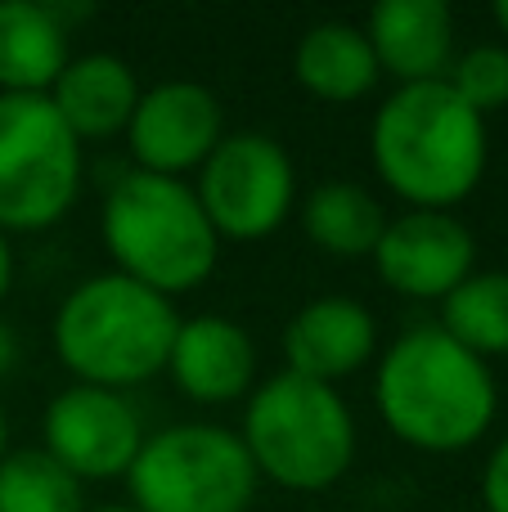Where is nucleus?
Segmentation results:
<instances>
[{
  "mask_svg": "<svg viewBox=\"0 0 508 512\" xmlns=\"http://www.w3.org/2000/svg\"><path fill=\"white\" fill-rule=\"evenodd\" d=\"M293 77L311 99L324 104H356L383 81L378 59L369 50V36L360 23L324 18L297 36L293 50Z\"/></svg>",
  "mask_w": 508,
  "mask_h": 512,
  "instance_id": "nucleus-17",
  "label": "nucleus"
},
{
  "mask_svg": "<svg viewBox=\"0 0 508 512\" xmlns=\"http://www.w3.org/2000/svg\"><path fill=\"white\" fill-rule=\"evenodd\" d=\"M0 512H90L86 490L50 454L9 450L0 459Z\"/></svg>",
  "mask_w": 508,
  "mask_h": 512,
  "instance_id": "nucleus-20",
  "label": "nucleus"
},
{
  "mask_svg": "<svg viewBox=\"0 0 508 512\" xmlns=\"http://www.w3.org/2000/svg\"><path fill=\"white\" fill-rule=\"evenodd\" d=\"M99 239L117 274L171 301L203 288L221 261V239L198 207L194 185L135 167L108 185Z\"/></svg>",
  "mask_w": 508,
  "mask_h": 512,
  "instance_id": "nucleus-4",
  "label": "nucleus"
},
{
  "mask_svg": "<svg viewBox=\"0 0 508 512\" xmlns=\"http://www.w3.org/2000/svg\"><path fill=\"white\" fill-rule=\"evenodd\" d=\"M221 140L225 108L203 81H158L140 90V104L126 122L131 162L135 171H149V176L185 180L212 158Z\"/></svg>",
  "mask_w": 508,
  "mask_h": 512,
  "instance_id": "nucleus-10",
  "label": "nucleus"
},
{
  "mask_svg": "<svg viewBox=\"0 0 508 512\" xmlns=\"http://www.w3.org/2000/svg\"><path fill=\"white\" fill-rule=\"evenodd\" d=\"M81 194V140L50 95H0V230L59 225Z\"/></svg>",
  "mask_w": 508,
  "mask_h": 512,
  "instance_id": "nucleus-7",
  "label": "nucleus"
},
{
  "mask_svg": "<svg viewBox=\"0 0 508 512\" xmlns=\"http://www.w3.org/2000/svg\"><path fill=\"white\" fill-rule=\"evenodd\" d=\"M176 328V301L117 270H104L81 279L59 301L50 342L72 382L126 391L167 373Z\"/></svg>",
  "mask_w": 508,
  "mask_h": 512,
  "instance_id": "nucleus-3",
  "label": "nucleus"
},
{
  "mask_svg": "<svg viewBox=\"0 0 508 512\" xmlns=\"http://www.w3.org/2000/svg\"><path fill=\"white\" fill-rule=\"evenodd\" d=\"M14 288V248H9V234L0 230V301Z\"/></svg>",
  "mask_w": 508,
  "mask_h": 512,
  "instance_id": "nucleus-23",
  "label": "nucleus"
},
{
  "mask_svg": "<svg viewBox=\"0 0 508 512\" xmlns=\"http://www.w3.org/2000/svg\"><path fill=\"white\" fill-rule=\"evenodd\" d=\"M446 86L482 117L508 108V45L486 41V45L455 54V63L446 72Z\"/></svg>",
  "mask_w": 508,
  "mask_h": 512,
  "instance_id": "nucleus-21",
  "label": "nucleus"
},
{
  "mask_svg": "<svg viewBox=\"0 0 508 512\" xmlns=\"http://www.w3.org/2000/svg\"><path fill=\"white\" fill-rule=\"evenodd\" d=\"M374 405L401 445L423 454L473 450L500 414V387L482 355L437 324L401 333L374 369Z\"/></svg>",
  "mask_w": 508,
  "mask_h": 512,
  "instance_id": "nucleus-1",
  "label": "nucleus"
},
{
  "mask_svg": "<svg viewBox=\"0 0 508 512\" xmlns=\"http://www.w3.org/2000/svg\"><path fill=\"white\" fill-rule=\"evenodd\" d=\"M95 512H135L131 504H113V508H95Z\"/></svg>",
  "mask_w": 508,
  "mask_h": 512,
  "instance_id": "nucleus-27",
  "label": "nucleus"
},
{
  "mask_svg": "<svg viewBox=\"0 0 508 512\" xmlns=\"http://www.w3.org/2000/svg\"><path fill=\"white\" fill-rule=\"evenodd\" d=\"M369 261L392 292L441 306L477 270V239L455 212L405 207L401 216H387V230Z\"/></svg>",
  "mask_w": 508,
  "mask_h": 512,
  "instance_id": "nucleus-11",
  "label": "nucleus"
},
{
  "mask_svg": "<svg viewBox=\"0 0 508 512\" xmlns=\"http://www.w3.org/2000/svg\"><path fill=\"white\" fill-rule=\"evenodd\" d=\"M374 171L414 212H455L486 176L491 135L446 81L396 86L369 126Z\"/></svg>",
  "mask_w": 508,
  "mask_h": 512,
  "instance_id": "nucleus-2",
  "label": "nucleus"
},
{
  "mask_svg": "<svg viewBox=\"0 0 508 512\" xmlns=\"http://www.w3.org/2000/svg\"><path fill=\"white\" fill-rule=\"evenodd\" d=\"M491 18H495V27H500V32L508 36V0H495V5H491Z\"/></svg>",
  "mask_w": 508,
  "mask_h": 512,
  "instance_id": "nucleus-25",
  "label": "nucleus"
},
{
  "mask_svg": "<svg viewBox=\"0 0 508 512\" xmlns=\"http://www.w3.org/2000/svg\"><path fill=\"white\" fill-rule=\"evenodd\" d=\"M378 72L396 86L446 81L455 63V14L446 0H383L365 18Z\"/></svg>",
  "mask_w": 508,
  "mask_h": 512,
  "instance_id": "nucleus-14",
  "label": "nucleus"
},
{
  "mask_svg": "<svg viewBox=\"0 0 508 512\" xmlns=\"http://www.w3.org/2000/svg\"><path fill=\"white\" fill-rule=\"evenodd\" d=\"M194 198L216 239L257 243L284 230L297 203V167L266 131H225L212 158L198 167Z\"/></svg>",
  "mask_w": 508,
  "mask_h": 512,
  "instance_id": "nucleus-8",
  "label": "nucleus"
},
{
  "mask_svg": "<svg viewBox=\"0 0 508 512\" xmlns=\"http://www.w3.org/2000/svg\"><path fill=\"white\" fill-rule=\"evenodd\" d=\"M50 104L81 144L113 140V135H126V122L140 104V81L131 63L108 50L72 54V63L50 90Z\"/></svg>",
  "mask_w": 508,
  "mask_h": 512,
  "instance_id": "nucleus-15",
  "label": "nucleus"
},
{
  "mask_svg": "<svg viewBox=\"0 0 508 512\" xmlns=\"http://www.w3.org/2000/svg\"><path fill=\"white\" fill-rule=\"evenodd\" d=\"M441 333H450L464 351L508 355V270H473L446 301H441Z\"/></svg>",
  "mask_w": 508,
  "mask_h": 512,
  "instance_id": "nucleus-19",
  "label": "nucleus"
},
{
  "mask_svg": "<svg viewBox=\"0 0 508 512\" xmlns=\"http://www.w3.org/2000/svg\"><path fill=\"white\" fill-rule=\"evenodd\" d=\"M239 441L257 477L293 495H320L351 472L360 436L356 414L338 396V387L284 369L257 382V391L248 396Z\"/></svg>",
  "mask_w": 508,
  "mask_h": 512,
  "instance_id": "nucleus-5",
  "label": "nucleus"
},
{
  "mask_svg": "<svg viewBox=\"0 0 508 512\" xmlns=\"http://www.w3.org/2000/svg\"><path fill=\"white\" fill-rule=\"evenodd\" d=\"M378 351V319L356 297H315L284 324L288 373L338 387Z\"/></svg>",
  "mask_w": 508,
  "mask_h": 512,
  "instance_id": "nucleus-13",
  "label": "nucleus"
},
{
  "mask_svg": "<svg viewBox=\"0 0 508 512\" xmlns=\"http://www.w3.org/2000/svg\"><path fill=\"white\" fill-rule=\"evenodd\" d=\"M257 486L239 432L216 423H176L144 436L126 472L135 512H248Z\"/></svg>",
  "mask_w": 508,
  "mask_h": 512,
  "instance_id": "nucleus-6",
  "label": "nucleus"
},
{
  "mask_svg": "<svg viewBox=\"0 0 508 512\" xmlns=\"http://www.w3.org/2000/svg\"><path fill=\"white\" fill-rule=\"evenodd\" d=\"M167 373L194 405H234L257 391V342L230 315L180 319Z\"/></svg>",
  "mask_w": 508,
  "mask_h": 512,
  "instance_id": "nucleus-12",
  "label": "nucleus"
},
{
  "mask_svg": "<svg viewBox=\"0 0 508 512\" xmlns=\"http://www.w3.org/2000/svg\"><path fill=\"white\" fill-rule=\"evenodd\" d=\"M9 454V418H5V409H0V459Z\"/></svg>",
  "mask_w": 508,
  "mask_h": 512,
  "instance_id": "nucleus-26",
  "label": "nucleus"
},
{
  "mask_svg": "<svg viewBox=\"0 0 508 512\" xmlns=\"http://www.w3.org/2000/svg\"><path fill=\"white\" fill-rule=\"evenodd\" d=\"M54 0H0V95H50L72 63Z\"/></svg>",
  "mask_w": 508,
  "mask_h": 512,
  "instance_id": "nucleus-16",
  "label": "nucleus"
},
{
  "mask_svg": "<svg viewBox=\"0 0 508 512\" xmlns=\"http://www.w3.org/2000/svg\"><path fill=\"white\" fill-rule=\"evenodd\" d=\"M14 364H18V337H14V328L0 319V378H5Z\"/></svg>",
  "mask_w": 508,
  "mask_h": 512,
  "instance_id": "nucleus-24",
  "label": "nucleus"
},
{
  "mask_svg": "<svg viewBox=\"0 0 508 512\" xmlns=\"http://www.w3.org/2000/svg\"><path fill=\"white\" fill-rule=\"evenodd\" d=\"M482 504L486 512H508V436L495 445L482 468Z\"/></svg>",
  "mask_w": 508,
  "mask_h": 512,
  "instance_id": "nucleus-22",
  "label": "nucleus"
},
{
  "mask_svg": "<svg viewBox=\"0 0 508 512\" xmlns=\"http://www.w3.org/2000/svg\"><path fill=\"white\" fill-rule=\"evenodd\" d=\"M302 234L311 248H320L324 256L338 261H360L374 256L378 239L387 230V212L365 185L356 180H324L306 194L302 203Z\"/></svg>",
  "mask_w": 508,
  "mask_h": 512,
  "instance_id": "nucleus-18",
  "label": "nucleus"
},
{
  "mask_svg": "<svg viewBox=\"0 0 508 512\" xmlns=\"http://www.w3.org/2000/svg\"><path fill=\"white\" fill-rule=\"evenodd\" d=\"M144 436L149 432L140 423V409L126 391L86 387V382L63 387L41 418V450L81 486L113 477L126 481Z\"/></svg>",
  "mask_w": 508,
  "mask_h": 512,
  "instance_id": "nucleus-9",
  "label": "nucleus"
}]
</instances>
